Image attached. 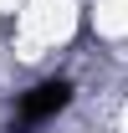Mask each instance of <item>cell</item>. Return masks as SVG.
I'll use <instances>...</instances> for the list:
<instances>
[{"label": "cell", "instance_id": "1", "mask_svg": "<svg viewBox=\"0 0 128 133\" xmlns=\"http://www.w3.org/2000/svg\"><path fill=\"white\" fill-rule=\"evenodd\" d=\"M72 102V82L67 77H51V82H36L31 92H21V102H16V113H21V123H46V118H56Z\"/></svg>", "mask_w": 128, "mask_h": 133}]
</instances>
